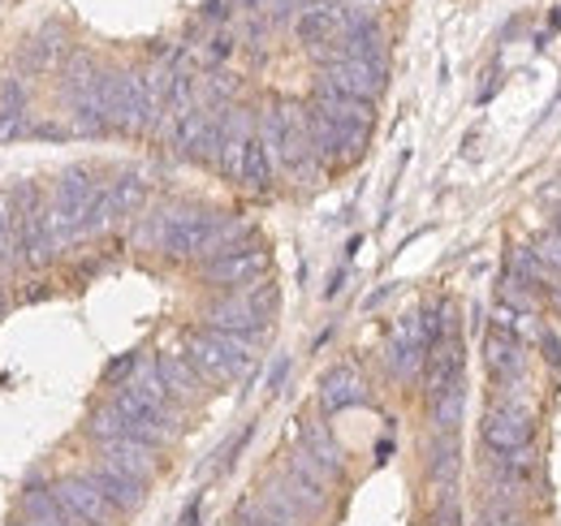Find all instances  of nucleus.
<instances>
[{"instance_id": "8", "label": "nucleus", "mask_w": 561, "mask_h": 526, "mask_svg": "<svg viewBox=\"0 0 561 526\" xmlns=\"http://www.w3.org/2000/svg\"><path fill=\"white\" fill-rule=\"evenodd\" d=\"M462 371H467L462 336H440V341H432V350H427V367H423L427 401L440 397L445 389H454V385H462Z\"/></svg>"}, {"instance_id": "4", "label": "nucleus", "mask_w": 561, "mask_h": 526, "mask_svg": "<svg viewBox=\"0 0 561 526\" xmlns=\"http://www.w3.org/2000/svg\"><path fill=\"white\" fill-rule=\"evenodd\" d=\"M268 267V247L255 238V242H242L233 251H220L204 260V281L216 285V289H247L255 285V276Z\"/></svg>"}, {"instance_id": "12", "label": "nucleus", "mask_w": 561, "mask_h": 526, "mask_svg": "<svg viewBox=\"0 0 561 526\" xmlns=\"http://www.w3.org/2000/svg\"><path fill=\"white\" fill-rule=\"evenodd\" d=\"M100 461L117 466L122 474H130V479H139V483H151V474H156V445L135 441V436H122V441L100 445Z\"/></svg>"}, {"instance_id": "21", "label": "nucleus", "mask_w": 561, "mask_h": 526, "mask_svg": "<svg viewBox=\"0 0 561 526\" xmlns=\"http://www.w3.org/2000/svg\"><path fill=\"white\" fill-rule=\"evenodd\" d=\"M108 195H113L117 216L126 220V216H135V211L142 207V198H147V182H142L139 173H122V178H113V182H108Z\"/></svg>"}, {"instance_id": "22", "label": "nucleus", "mask_w": 561, "mask_h": 526, "mask_svg": "<svg viewBox=\"0 0 561 526\" xmlns=\"http://www.w3.org/2000/svg\"><path fill=\"white\" fill-rule=\"evenodd\" d=\"M229 57H233V35H229V31H211L208 39L199 44V66L216 69V66H225Z\"/></svg>"}, {"instance_id": "1", "label": "nucleus", "mask_w": 561, "mask_h": 526, "mask_svg": "<svg viewBox=\"0 0 561 526\" xmlns=\"http://www.w3.org/2000/svg\"><path fill=\"white\" fill-rule=\"evenodd\" d=\"M204 385H233L251 371L255 363V341L247 336H233V332H216V329H195L186 332V354H182Z\"/></svg>"}, {"instance_id": "20", "label": "nucleus", "mask_w": 561, "mask_h": 526, "mask_svg": "<svg viewBox=\"0 0 561 526\" xmlns=\"http://www.w3.org/2000/svg\"><path fill=\"white\" fill-rule=\"evenodd\" d=\"M22 255L18 247V207H13V195L0 191V272H9Z\"/></svg>"}, {"instance_id": "11", "label": "nucleus", "mask_w": 561, "mask_h": 526, "mask_svg": "<svg viewBox=\"0 0 561 526\" xmlns=\"http://www.w3.org/2000/svg\"><path fill=\"white\" fill-rule=\"evenodd\" d=\"M527 350H523V341L514 336V332L505 329H492L489 341H484V358H489V371L496 385H518L523 380V371H527V358H523Z\"/></svg>"}, {"instance_id": "24", "label": "nucleus", "mask_w": 561, "mask_h": 526, "mask_svg": "<svg viewBox=\"0 0 561 526\" xmlns=\"http://www.w3.org/2000/svg\"><path fill=\"white\" fill-rule=\"evenodd\" d=\"M139 376V354H122L117 363H108V371H104V385H130Z\"/></svg>"}, {"instance_id": "3", "label": "nucleus", "mask_w": 561, "mask_h": 526, "mask_svg": "<svg viewBox=\"0 0 561 526\" xmlns=\"http://www.w3.org/2000/svg\"><path fill=\"white\" fill-rule=\"evenodd\" d=\"M531 436H536V423H531V410L518 405V401H501L492 405L489 414L480 419V441L492 458H523L531 454Z\"/></svg>"}, {"instance_id": "7", "label": "nucleus", "mask_w": 561, "mask_h": 526, "mask_svg": "<svg viewBox=\"0 0 561 526\" xmlns=\"http://www.w3.org/2000/svg\"><path fill=\"white\" fill-rule=\"evenodd\" d=\"M324 87L342 91V95H354V100H367L376 104L385 95V82H389V69L371 66V61H329L324 73H320Z\"/></svg>"}, {"instance_id": "26", "label": "nucleus", "mask_w": 561, "mask_h": 526, "mask_svg": "<svg viewBox=\"0 0 561 526\" xmlns=\"http://www.w3.org/2000/svg\"><path fill=\"white\" fill-rule=\"evenodd\" d=\"M233 9H238V0H208V4L199 9V22H204V26H225Z\"/></svg>"}, {"instance_id": "10", "label": "nucleus", "mask_w": 561, "mask_h": 526, "mask_svg": "<svg viewBox=\"0 0 561 526\" xmlns=\"http://www.w3.org/2000/svg\"><path fill=\"white\" fill-rule=\"evenodd\" d=\"M100 492H104V501L117 510V514H135L142 505V496H147V483L139 479H130V474H122L117 466H108V461H95L91 470H82Z\"/></svg>"}, {"instance_id": "25", "label": "nucleus", "mask_w": 561, "mask_h": 526, "mask_svg": "<svg viewBox=\"0 0 561 526\" xmlns=\"http://www.w3.org/2000/svg\"><path fill=\"white\" fill-rule=\"evenodd\" d=\"M22 134H31L26 113H18V108H0V142H13V138H22Z\"/></svg>"}, {"instance_id": "17", "label": "nucleus", "mask_w": 561, "mask_h": 526, "mask_svg": "<svg viewBox=\"0 0 561 526\" xmlns=\"http://www.w3.org/2000/svg\"><path fill=\"white\" fill-rule=\"evenodd\" d=\"M458 461H462V449H458V432H436V441L427 445V474L436 483H454L458 474Z\"/></svg>"}, {"instance_id": "2", "label": "nucleus", "mask_w": 561, "mask_h": 526, "mask_svg": "<svg viewBox=\"0 0 561 526\" xmlns=\"http://www.w3.org/2000/svg\"><path fill=\"white\" fill-rule=\"evenodd\" d=\"M100 198V182L87 164H73L57 178V191L48 203V229L57 238V247L66 251L78 238H87V220H91V207Z\"/></svg>"}, {"instance_id": "29", "label": "nucleus", "mask_w": 561, "mask_h": 526, "mask_svg": "<svg viewBox=\"0 0 561 526\" xmlns=\"http://www.w3.org/2000/svg\"><path fill=\"white\" fill-rule=\"evenodd\" d=\"M4 307H9V294H4V289H0V316H4Z\"/></svg>"}, {"instance_id": "23", "label": "nucleus", "mask_w": 561, "mask_h": 526, "mask_svg": "<svg viewBox=\"0 0 561 526\" xmlns=\"http://www.w3.org/2000/svg\"><path fill=\"white\" fill-rule=\"evenodd\" d=\"M536 255H540L545 267H553L561 276V229H549V233L536 238Z\"/></svg>"}, {"instance_id": "19", "label": "nucleus", "mask_w": 561, "mask_h": 526, "mask_svg": "<svg viewBox=\"0 0 561 526\" xmlns=\"http://www.w3.org/2000/svg\"><path fill=\"white\" fill-rule=\"evenodd\" d=\"M427 410H432V427H436V432H458L462 410H467V389H462V385L445 389L440 397L427 401Z\"/></svg>"}, {"instance_id": "27", "label": "nucleus", "mask_w": 561, "mask_h": 526, "mask_svg": "<svg viewBox=\"0 0 561 526\" xmlns=\"http://www.w3.org/2000/svg\"><path fill=\"white\" fill-rule=\"evenodd\" d=\"M0 108L26 113V87H22V78H4V87H0Z\"/></svg>"}, {"instance_id": "18", "label": "nucleus", "mask_w": 561, "mask_h": 526, "mask_svg": "<svg viewBox=\"0 0 561 526\" xmlns=\"http://www.w3.org/2000/svg\"><path fill=\"white\" fill-rule=\"evenodd\" d=\"M95 445H108V441H122V436H130V427H126V419H122V410L113 405V401H104V405H95L91 414H87V427H82Z\"/></svg>"}, {"instance_id": "16", "label": "nucleus", "mask_w": 561, "mask_h": 526, "mask_svg": "<svg viewBox=\"0 0 561 526\" xmlns=\"http://www.w3.org/2000/svg\"><path fill=\"white\" fill-rule=\"evenodd\" d=\"M273 173H277V160H273L268 142L255 134L251 147H247V160H242V178H238V182H242L247 191H260V195H264V191L273 186Z\"/></svg>"}, {"instance_id": "9", "label": "nucleus", "mask_w": 561, "mask_h": 526, "mask_svg": "<svg viewBox=\"0 0 561 526\" xmlns=\"http://www.w3.org/2000/svg\"><path fill=\"white\" fill-rule=\"evenodd\" d=\"M66 26L61 22H44L22 48H18V66L22 73H48V69H57L66 61Z\"/></svg>"}, {"instance_id": "14", "label": "nucleus", "mask_w": 561, "mask_h": 526, "mask_svg": "<svg viewBox=\"0 0 561 526\" xmlns=\"http://www.w3.org/2000/svg\"><path fill=\"white\" fill-rule=\"evenodd\" d=\"M156 371H160V380H164V389H169L173 401H191V397H199V389H204L199 371H195L186 358L160 354V358H156Z\"/></svg>"}, {"instance_id": "6", "label": "nucleus", "mask_w": 561, "mask_h": 526, "mask_svg": "<svg viewBox=\"0 0 561 526\" xmlns=\"http://www.w3.org/2000/svg\"><path fill=\"white\" fill-rule=\"evenodd\" d=\"M53 488H57V501L66 505V514L78 526H113V518H117V510L104 501V492L87 474H66Z\"/></svg>"}, {"instance_id": "5", "label": "nucleus", "mask_w": 561, "mask_h": 526, "mask_svg": "<svg viewBox=\"0 0 561 526\" xmlns=\"http://www.w3.org/2000/svg\"><path fill=\"white\" fill-rule=\"evenodd\" d=\"M427 350H432V336H427L420 316L398 320L393 332H389V341H385V367H389V376H398V380H415V376H423V367H427Z\"/></svg>"}, {"instance_id": "13", "label": "nucleus", "mask_w": 561, "mask_h": 526, "mask_svg": "<svg viewBox=\"0 0 561 526\" xmlns=\"http://www.w3.org/2000/svg\"><path fill=\"white\" fill-rule=\"evenodd\" d=\"M367 397V385L354 367H333L324 380H320V410L324 414H337V410H351Z\"/></svg>"}, {"instance_id": "30", "label": "nucleus", "mask_w": 561, "mask_h": 526, "mask_svg": "<svg viewBox=\"0 0 561 526\" xmlns=\"http://www.w3.org/2000/svg\"><path fill=\"white\" fill-rule=\"evenodd\" d=\"M558 229H561V207H558Z\"/></svg>"}, {"instance_id": "15", "label": "nucleus", "mask_w": 561, "mask_h": 526, "mask_svg": "<svg viewBox=\"0 0 561 526\" xmlns=\"http://www.w3.org/2000/svg\"><path fill=\"white\" fill-rule=\"evenodd\" d=\"M302 449H307L311 458L320 461V466H324L333 479L342 474V461H346V458H342V449H337L333 432H329L320 419H307V423H302Z\"/></svg>"}, {"instance_id": "28", "label": "nucleus", "mask_w": 561, "mask_h": 526, "mask_svg": "<svg viewBox=\"0 0 561 526\" xmlns=\"http://www.w3.org/2000/svg\"><path fill=\"white\" fill-rule=\"evenodd\" d=\"M536 345L545 350V363H549V367H558V363H561V341H558V336H553V332H540V341H536Z\"/></svg>"}]
</instances>
